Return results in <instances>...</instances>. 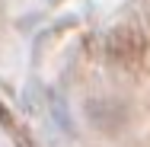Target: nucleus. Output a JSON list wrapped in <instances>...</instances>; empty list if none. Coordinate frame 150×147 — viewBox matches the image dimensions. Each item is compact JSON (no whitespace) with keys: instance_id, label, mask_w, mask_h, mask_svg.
<instances>
[{"instance_id":"nucleus-1","label":"nucleus","mask_w":150,"mask_h":147,"mask_svg":"<svg viewBox=\"0 0 150 147\" xmlns=\"http://www.w3.org/2000/svg\"><path fill=\"white\" fill-rule=\"evenodd\" d=\"M144 48H147L144 35L137 29H131V26H118V29L109 32V38H105L109 58L118 61V64H137V61L144 58Z\"/></svg>"}]
</instances>
